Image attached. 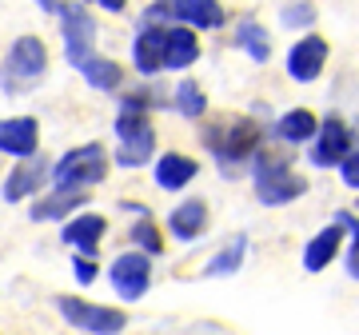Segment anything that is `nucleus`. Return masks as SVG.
<instances>
[{"label":"nucleus","instance_id":"f3484780","mask_svg":"<svg viewBox=\"0 0 359 335\" xmlns=\"http://www.w3.org/2000/svg\"><path fill=\"white\" fill-rule=\"evenodd\" d=\"M80 204H88V196L80 188H56L48 200L32 204V219H65L68 212H76Z\"/></svg>","mask_w":359,"mask_h":335},{"label":"nucleus","instance_id":"f8f14e48","mask_svg":"<svg viewBox=\"0 0 359 335\" xmlns=\"http://www.w3.org/2000/svg\"><path fill=\"white\" fill-rule=\"evenodd\" d=\"M132 60H136V68H140L144 76H152V72H160V60H164V28H140V36H136V44H132Z\"/></svg>","mask_w":359,"mask_h":335},{"label":"nucleus","instance_id":"9b49d317","mask_svg":"<svg viewBox=\"0 0 359 335\" xmlns=\"http://www.w3.org/2000/svg\"><path fill=\"white\" fill-rule=\"evenodd\" d=\"M36 136H40V124L32 116L0 120V152H8V156H32V152H36Z\"/></svg>","mask_w":359,"mask_h":335},{"label":"nucleus","instance_id":"bb28decb","mask_svg":"<svg viewBox=\"0 0 359 335\" xmlns=\"http://www.w3.org/2000/svg\"><path fill=\"white\" fill-rule=\"evenodd\" d=\"M316 20V8L311 4H292V8H283V25L287 28H304Z\"/></svg>","mask_w":359,"mask_h":335},{"label":"nucleus","instance_id":"f257e3e1","mask_svg":"<svg viewBox=\"0 0 359 335\" xmlns=\"http://www.w3.org/2000/svg\"><path fill=\"white\" fill-rule=\"evenodd\" d=\"M204 144L212 148L216 164L224 168L228 176H236V172L259 152V124L256 120H244V116L219 120V124H212V128L204 132Z\"/></svg>","mask_w":359,"mask_h":335},{"label":"nucleus","instance_id":"4be33fe9","mask_svg":"<svg viewBox=\"0 0 359 335\" xmlns=\"http://www.w3.org/2000/svg\"><path fill=\"white\" fill-rule=\"evenodd\" d=\"M276 132H280V140H287V144H304V140L316 136V116L304 112V108H295V112H287V116L276 124Z\"/></svg>","mask_w":359,"mask_h":335},{"label":"nucleus","instance_id":"39448f33","mask_svg":"<svg viewBox=\"0 0 359 335\" xmlns=\"http://www.w3.org/2000/svg\"><path fill=\"white\" fill-rule=\"evenodd\" d=\"M116 136H120V148H116V164L120 168H140L152 160L156 132H152V120L144 112H120Z\"/></svg>","mask_w":359,"mask_h":335},{"label":"nucleus","instance_id":"ddd939ff","mask_svg":"<svg viewBox=\"0 0 359 335\" xmlns=\"http://www.w3.org/2000/svg\"><path fill=\"white\" fill-rule=\"evenodd\" d=\"M168 228H172V235H180V240H200V232L208 228V204L204 200H184V204L168 216Z\"/></svg>","mask_w":359,"mask_h":335},{"label":"nucleus","instance_id":"4468645a","mask_svg":"<svg viewBox=\"0 0 359 335\" xmlns=\"http://www.w3.org/2000/svg\"><path fill=\"white\" fill-rule=\"evenodd\" d=\"M104 216H76L72 224H65V244L80 247L84 256H96V247H100V235H104Z\"/></svg>","mask_w":359,"mask_h":335},{"label":"nucleus","instance_id":"c85d7f7f","mask_svg":"<svg viewBox=\"0 0 359 335\" xmlns=\"http://www.w3.org/2000/svg\"><path fill=\"white\" fill-rule=\"evenodd\" d=\"M72 268H76L80 284H92V280H96V264H92V256H84V252L76 256V264H72Z\"/></svg>","mask_w":359,"mask_h":335},{"label":"nucleus","instance_id":"f03ea898","mask_svg":"<svg viewBox=\"0 0 359 335\" xmlns=\"http://www.w3.org/2000/svg\"><path fill=\"white\" fill-rule=\"evenodd\" d=\"M44 68H48V52L36 36H20L8 48L4 64H0V88L8 96H20V92H32L44 80Z\"/></svg>","mask_w":359,"mask_h":335},{"label":"nucleus","instance_id":"5701e85b","mask_svg":"<svg viewBox=\"0 0 359 335\" xmlns=\"http://www.w3.org/2000/svg\"><path fill=\"white\" fill-rule=\"evenodd\" d=\"M335 244H339V228H323L308 247H304V268L308 271H320L327 259L335 256Z\"/></svg>","mask_w":359,"mask_h":335},{"label":"nucleus","instance_id":"7ed1b4c3","mask_svg":"<svg viewBox=\"0 0 359 335\" xmlns=\"http://www.w3.org/2000/svg\"><path fill=\"white\" fill-rule=\"evenodd\" d=\"M304 192H308V180L295 176L292 164L256 152V196H259V204L280 207V204H287V200H295V196H304Z\"/></svg>","mask_w":359,"mask_h":335},{"label":"nucleus","instance_id":"423d86ee","mask_svg":"<svg viewBox=\"0 0 359 335\" xmlns=\"http://www.w3.org/2000/svg\"><path fill=\"white\" fill-rule=\"evenodd\" d=\"M60 315H65L76 331H100V335H112L124 327V311H116V308H96V303H88V299H72L65 296L60 303Z\"/></svg>","mask_w":359,"mask_h":335},{"label":"nucleus","instance_id":"9d476101","mask_svg":"<svg viewBox=\"0 0 359 335\" xmlns=\"http://www.w3.org/2000/svg\"><path fill=\"white\" fill-rule=\"evenodd\" d=\"M323 60H327V44H323V36H304L292 52H287V72H292L299 84H308V80L320 76Z\"/></svg>","mask_w":359,"mask_h":335},{"label":"nucleus","instance_id":"6ab92c4d","mask_svg":"<svg viewBox=\"0 0 359 335\" xmlns=\"http://www.w3.org/2000/svg\"><path fill=\"white\" fill-rule=\"evenodd\" d=\"M76 68L84 72V80H88L92 88H100V92H116L120 80H124V68L116 64V60H100V56H84Z\"/></svg>","mask_w":359,"mask_h":335},{"label":"nucleus","instance_id":"0eeeda50","mask_svg":"<svg viewBox=\"0 0 359 335\" xmlns=\"http://www.w3.org/2000/svg\"><path fill=\"white\" fill-rule=\"evenodd\" d=\"M148 280H152V259L140 256V252H124L116 256L112 264V287L120 299H140L148 292Z\"/></svg>","mask_w":359,"mask_h":335},{"label":"nucleus","instance_id":"dca6fc26","mask_svg":"<svg viewBox=\"0 0 359 335\" xmlns=\"http://www.w3.org/2000/svg\"><path fill=\"white\" fill-rule=\"evenodd\" d=\"M196 172H200V164H196V160L168 152V156H160V164H156V184H160V188H168V192H176V188H184V184L196 180Z\"/></svg>","mask_w":359,"mask_h":335},{"label":"nucleus","instance_id":"20e7f679","mask_svg":"<svg viewBox=\"0 0 359 335\" xmlns=\"http://www.w3.org/2000/svg\"><path fill=\"white\" fill-rule=\"evenodd\" d=\"M104 172H108V156H104L100 144H84V148H72L56 160V172L52 180L56 188H88V184H100Z\"/></svg>","mask_w":359,"mask_h":335},{"label":"nucleus","instance_id":"2eb2a0df","mask_svg":"<svg viewBox=\"0 0 359 335\" xmlns=\"http://www.w3.org/2000/svg\"><path fill=\"white\" fill-rule=\"evenodd\" d=\"M196 56H200V44H196L192 28H172L164 32V68H188L196 64Z\"/></svg>","mask_w":359,"mask_h":335},{"label":"nucleus","instance_id":"aec40b11","mask_svg":"<svg viewBox=\"0 0 359 335\" xmlns=\"http://www.w3.org/2000/svg\"><path fill=\"white\" fill-rule=\"evenodd\" d=\"M44 184V168L32 160V164H16L13 172H8V180H4V200H25V196H32Z\"/></svg>","mask_w":359,"mask_h":335},{"label":"nucleus","instance_id":"7c9ffc66","mask_svg":"<svg viewBox=\"0 0 359 335\" xmlns=\"http://www.w3.org/2000/svg\"><path fill=\"white\" fill-rule=\"evenodd\" d=\"M84 4H92V0H84ZM104 8H108V13H120V8H124V4H128V0H100Z\"/></svg>","mask_w":359,"mask_h":335},{"label":"nucleus","instance_id":"c756f323","mask_svg":"<svg viewBox=\"0 0 359 335\" xmlns=\"http://www.w3.org/2000/svg\"><path fill=\"white\" fill-rule=\"evenodd\" d=\"M347 275H351V280L359 275V240H355V232H351V247H347Z\"/></svg>","mask_w":359,"mask_h":335},{"label":"nucleus","instance_id":"b1692460","mask_svg":"<svg viewBox=\"0 0 359 335\" xmlns=\"http://www.w3.org/2000/svg\"><path fill=\"white\" fill-rule=\"evenodd\" d=\"M244 256H248V235H236L224 252H219L212 264H208V275L212 280H219V275H231V271H240V264H244Z\"/></svg>","mask_w":359,"mask_h":335},{"label":"nucleus","instance_id":"6e6552de","mask_svg":"<svg viewBox=\"0 0 359 335\" xmlns=\"http://www.w3.org/2000/svg\"><path fill=\"white\" fill-rule=\"evenodd\" d=\"M60 13V25H65V48H68V60L80 64L84 56L92 52L96 44V20L84 13V4H72V8H56Z\"/></svg>","mask_w":359,"mask_h":335},{"label":"nucleus","instance_id":"2f4dec72","mask_svg":"<svg viewBox=\"0 0 359 335\" xmlns=\"http://www.w3.org/2000/svg\"><path fill=\"white\" fill-rule=\"evenodd\" d=\"M40 8H44V13H56V8H60V4H56V0H36Z\"/></svg>","mask_w":359,"mask_h":335},{"label":"nucleus","instance_id":"412c9836","mask_svg":"<svg viewBox=\"0 0 359 335\" xmlns=\"http://www.w3.org/2000/svg\"><path fill=\"white\" fill-rule=\"evenodd\" d=\"M236 44H240V48H244L248 56H252V60H259V64H264V60L271 56L268 28H264V25H256V20H244V25L236 28Z\"/></svg>","mask_w":359,"mask_h":335},{"label":"nucleus","instance_id":"cd10ccee","mask_svg":"<svg viewBox=\"0 0 359 335\" xmlns=\"http://www.w3.org/2000/svg\"><path fill=\"white\" fill-rule=\"evenodd\" d=\"M339 172H344V184L351 188V192H355V188H359V160H355V148L339 156Z\"/></svg>","mask_w":359,"mask_h":335},{"label":"nucleus","instance_id":"a878e982","mask_svg":"<svg viewBox=\"0 0 359 335\" xmlns=\"http://www.w3.org/2000/svg\"><path fill=\"white\" fill-rule=\"evenodd\" d=\"M132 240H136V244H140L148 256H160V252H164V244H160V232L152 228V219H148V216H144L136 228H132Z\"/></svg>","mask_w":359,"mask_h":335},{"label":"nucleus","instance_id":"393cba45","mask_svg":"<svg viewBox=\"0 0 359 335\" xmlns=\"http://www.w3.org/2000/svg\"><path fill=\"white\" fill-rule=\"evenodd\" d=\"M176 108L184 112V116H204V108H208L204 88H200V84H192V80H184V84L176 88Z\"/></svg>","mask_w":359,"mask_h":335},{"label":"nucleus","instance_id":"1a4fd4ad","mask_svg":"<svg viewBox=\"0 0 359 335\" xmlns=\"http://www.w3.org/2000/svg\"><path fill=\"white\" fill-rule=\"evenodd\" d=\"M355 144H351V132H347V124L339 116H327L320 128V140H316V148H311V164L316 168H332L339 164V156L351 152Z\"/></svg>","mask_w":359,"mask_h":335},{"label":"nucleus","instance_id":"a211bd4d","mask_svg":"<svg viewBox=\"0 0 359 335\" xmlns=\"http://www.w3.org/2000/svg\"><path fill=\"white\" fill-rule=\"evenodd\" d=\"M172 16L188 20L192 28H216V25H224V8H219L216 0H176Z\"/></svg>","mask_w":359,"mask_h":335}]
</instances>
